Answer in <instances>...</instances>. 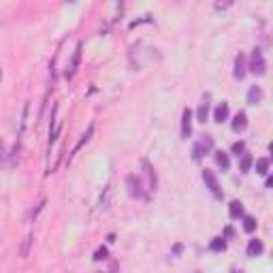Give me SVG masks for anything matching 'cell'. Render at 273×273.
<instances>
[{
	"mask_svg": "<svg viewBox=\"0 0 273 273\" xmlns=\"http://www.w3.org/2000/svg\"><path fill=\"white\" fill-rule=\"evenodd\" d=\"M250 73H254V75H265V70H267V62H265V58H263V51L261 49H254L252 51V56H250Z\"/></svg>",
	"mask_w": 273,
	"mask_h": 273,
	"instance_id": "obj_1",
	"label": "cell"
},
{
	"mask_svg": "<svg viewBox=\"0 0 273 273\" xmlns=\"http://www.w3.org/2000/svg\"><path fill=\"white\" fill-rule=\"evenodd\" d=\"M213 149V139L211 136H205V139H199L197 143H194L192 147V158L194 160H201L203 156H207Z\"/></svg>",
	"mask_w": 273,
	"mask_h": 273,
	"instance_id": "obj_2",
	"label": "cell"
},
{
	"mask_svg": "<svg viewBox=\"0 0 273 273\" xmlns=\"http://www.w3.org/2000/svg\"><path fill=\"white\" fill-rule=\"evenodd\" d=\"M81 49H83V45L77 43V47L73 51V58H70V62L67 64V70H64V77H67V79H73L75 73H77V68H79V64H81Z\"/></svg>",
	"mask_w": 273,
	"mask_h": 273,
	"instance_id": "obj_3",
	"label": "cell"
},
{
	"mask_svg": "<svg viewBox=\"0 0 273 273\" xmlns=\"http://www.w3.org/2000/svg\"><path fill=\"white\" fill-rule=\"evenodd\" d=\"M126 188H128V194L133 199H145V192H143V184L136 175H128L126 177Z\"/></svg>",
	"mask_w": 273,
	"mask_h": 273,
	"instance_id": "obj_4",
	"label": "cell"
},
{
	"mask_svg": "<svg viewBox=\"0 0 273 273\" xmlns=\"http://www.w3.org/2000/svg\"><path fill=\"white\" fill-rule=\"evenodd\" d=\"M203 179H205V184H207V188H209V192L213 194L216 199H222L224 194H222V190H220V184H218V179H216V175H213L211 171H203Z\"/></svg>",
	"mask_w": 273,
	"mask_h": 273,
	"instance_id": "obj_5",
	"label": "cell"
},
{
	"mask_svg": "<svg viewBox=\"0 0 273 273\" xmlns=\"http://www.w3.org/2000/svg\"><path fill=\"white\" fill-rule=\"evenodd\" d=\"M141 167H143V173H145V179H147V190L152 192L156 190V186H158V179H156V173H154V167L149 165V162L143 158L141 160Z\"/></svg>",
	"mask_w": 273,
	"mask_h": 273,
	"instance_id": "obj_6",
	"label": "cell"
},
{
	"mask_svg": "<svg viewBox=\"0 0 273 273\" xmlns=\"http://www.w3.org/2000/svg\"><path fill=\"white\" fill-rule=\"evenodd\" d=\"M190 133H192V111L184 109V113H181V139H188Z\"/></svg>",
	"mask_w": 273,
	"mask_h": 273,
	"instance_id": "obj_7",
	"label": "cell"
},
{
	"mask_svg": "<svg viewBox=\"0 0 273 273\" xmlns=\"http://www.w3.org/2000/svg\"><path fill=\"white\" fill-rule=\"evenodd\" d=\"M92 135H94V124H90V126H88V131H86V133H83V135H81V139H79V141H77V145L73 147V154H70V156H68V162H70V158H73V156H75V154H77V152H79V149H81V147H83V145H86V143L90 141V136H92Z\"/></svg>",
	"mask_w": 273,
	"mask_h": 273,
	"instance_id": "obj_8",
	"label": "cell"
},
{
	"mask_svg": "<svg viewBox=\"0 0 273 273\" xmlns=\"http://www.w3.org/2000/svg\"><path fill=\"white\" fill-rule=\"evenodd\" d=\"M245 73H248V64H245V56L243 54H239L235 58V77L237 79H243Z\"/></svg>",
	"mask_w": 273,
	"mask_h": 273,
	"instance_id": "obj_9",
	"label": "cell"
},
{
	"mask_svg": "<svg viewBox=\"0 0 273 273\" xmlns=\"http://www.w3.org/2000/svg\"><path fill=\"white\" fill-rule=\"evenodd\" d=\"M213 120H216L218 124H222V122L229 120V102H222V105L216 107V111H213Z\"/></svg>",
	"mask_w": 273,
	"mask_h": 273,
	"instance_id": "obj_10",
	"label": "cell"
},
{
	"mask_svg": "<svg viewBox=\"0 0 273 273\" xmlns=\"http://www.w3.org/2000/svg\"><path fill=\"white\" fill-rule=\"evenodd\" d=\"M28 113H30V101L24 102V109H22V118H19V128H17V136H22L26 131V124H28Z\"/></svg>",
	"mask_w": 273,
	"mask_h": 273,
	"instance_id": "obj_11",
	"label": "cell"
},
{
	"mask_svg": "<svg viewBox=\"0 0 273 273\" xmlns=\"http://www.w3.org/2000/svg\"><path fill=\"white\" fill-rule=\"evenodd\" d=\"M231 126H233V131H235V133L243 131V128L248 126V115H245L243 111H239L235 118H233V124H231Z\"/></svg>",
	"mask_w": 273,
	"mask_h": 273,
	"instance_id": "obj_12",
	"label": "cell"
},
{
	"mask_svg": "<svg viewBox=\"0 0 273 273\" xmlns=\"http://www.w3.org/2000/svg\"><path fill=\"white\" fill-rule=\"evenodd\" d=\"M207 115H209V94L203 96V102H201V107H199V111H197V118L199 122H207Z\"/></svg>",
	"mask_w": 273,
	"mask_h": 273,
	"instance_id": "obj_13",
	"label": "cell"
},
{
	"mask_svg": "<svg viewBox=\"0 0 273 273\" xmlns=\"http://www.w3.org/2000/svg\"><path fill=\"white\" fill-rule=\"evenodd\" d=\"M261 101H263V90L258 86H252L248 92V105H258Z\"/></svg>",
	"mask_w": 273,
	"mask_h": 273,
	"instance_id": "obj_14",
	"label": "cell"
},
{
	"mask_svg": "<svg viewBox=\"0 0 273 273\" xmlns=\"http://www.w3.org/2000/svg\"><path fill=\"white\" fill-rule=\"evenodd\" d=\"M229 213H231V218H233V220L241 218V216H243V205L239 203V201H233V203L229 205Z\"/></svg>",
	"mask_w": 273,
	"mask_h": 273,
	"instance_id": "obj_15",
	"label": "cell"
},
{
	"mask_svg": "<svg viewBox=\"0 0 273 273\" xmlns=\"http://www.w3.org/2000/svg\"><path fill=\"white\" fill-rule=\"evenodd\" d=\"M216 162H218V167L222 169V171H229V169H231V160H229V156H226L224 152H216Z\"/></svg>",
	"mask_w": 273,
	"mask_h": 273,
	"instance_id": "obj_16",
	"label": "cell"
},
{
	"mask_svg": "<svg viewBox=\"0 0 273 273\" xmlns=\"http://www.w3.org/2000/svg\"><path fill=\"white\" fill-rule=\"evenodd\" d=\"M32 241H34V235H30L24 239V245H22V250H19V256L22 258H28V254H30V245H32Z\"/></svg>",
	"mask_w": 273,
	"mask_h": 273,
	"instance_id": "obj_17",
	"label": "cell"
},
{
	"mask_svg": "<svg viewBox=\"0 0 273 273\" xmlns=\"http://www.w3.org/2000/svg\"><path fill=\"white\" fill-rule=\"evenodd\" d=\"M263 252V243L258 239H252L250 245H248V256H258Z\"/></svg>",
	"mask_w": 273,
	"mask_h": 273,
	"instance_id": "obj_18",
	"label": "cell"
},
{
	"mask_svg": "<svg viewBox=\"0 0 273 273\" xmlns=\"http://www.w3.org/2000/svg\"><path fill=\"white\" fill-rule=\"evenodd\" d=\"M256 173L258 175H267L269 173V158H258L256 160Z\"/></svg>",
	"mask_w": 273,
	"mask_h": 273,
	"instance_id": "obj_19",
	"label": "cell"
},
{
	"mask_svg": "<svg viewBox=\"0 0 273 273\" xmlns=\"http://www.w3.org/2000/svg\"><path fill=\"white\" fill-rule=\"evenodd\" d=\"M224 248H226V241H224L222 237H216V239H213V241L209 243V250H211V252H220V250H224Z\"/></svg>",
	"mask_w": 273,
	"mask_h": 273,
	"instance_id": "obj_20",
	"label": "cell"
},
{
	"mask_svg": "<svg viewBox=\"0 0 273 273\" xmlns=\"http://www.w3.org/2000/svg\"><path fill=\"white\" fill-rule=\"evenodd\" d=\"M19 152H22V145H19V143H15V147H13V152H11V160H9V167H11V169L17 165V160H19Z\"/></svg>",
	"mask_w": 273,
	"mask_h": 273,
	"instance_id": "obj_21",
	"label": "cell"
},
{
	"mask_svg": "<svg viewBox=\"0 0 273 273\" xmlns=\"http://www.w3.org/2000/svg\"><path fill=\"white\" fill-rule=\"evenodd\" d=\"M241 156H243V158H241V171L248 173L250 169H252V162H254V158H252L250 154H241Z\"/></svg>",
	"mask_w": 273,
	"mask_h": 273,
	"instance_id": "obj_22",
	"label": "cell"
},
{
	"mask_svg": "<svg viewBox=\"0 0 273 273\" xmlns=\"http://www.w3.org/2000/svg\"><path fill=\"white\" fill-rule=\"evenodd\" d=\"M243 231L245 233H254L256 231V220L254 218H243Z\"/></svg>",
	"mask_w": 273,
	"mask_h": 273,
	"instance_id": "obj_23",
	"label": "cell"
},
{
	"mask_svg": "<svg viewBox=\"0 0 273 273\" xmlns=\"http://www.w3.org/2000/svg\"><path fill=\"white\" fill-rule=\"evenodd\" d=\"M107 258V248H101L94 252V261H105Z\"/></svg>",
	"mask_w": 273,
	"mask_h": 273,
	"instance_id": "obj_24",
	"label": "cell"
},
{
	"mask_svg": "<svg viewBox=\"0 0 273 273\" xmlns=\"http://www.w3.org/2000/svg\"><path fill=\"white\" fill-rule=\"evenodd\" d=\"M245 149V145H243V141H239V143H235L233 145V154H237V156H241V152Z\"/></svg>",
	"mask_w": 273,
	"mask_h": 273,
	"instance_id": "obj_25",
	"label": "cell"
},
{
	"mask_svg": "<svg viewBox=\"0 0 273 273\" xmlns=\"http://www.w3.org/2000/svg\"><path fill=\"white\" fill-rule=\"evenodd\" d=\"M4 158H6V152H4V143L0 141V165H4Z\"/></svg>",
	"mask_w": 273,
	"mask_h": 273,
	"instance_id": "obj_26",
	"label": "cell"
},
{
	"mask_svg": "<svg viewBox=\"0 0 273 273\" xmlns=\"http://www.w3.org/2000/svg\"><path fill=\"white\" fill-rule=\"evenodd\" d=\"M0 79H2V70H0Z\"/></svg>",
	"mask_w": 273,
	"mask_h": 273,
	"instance_id": "obj_27",
	"label": "cell"
}]
</instances>
